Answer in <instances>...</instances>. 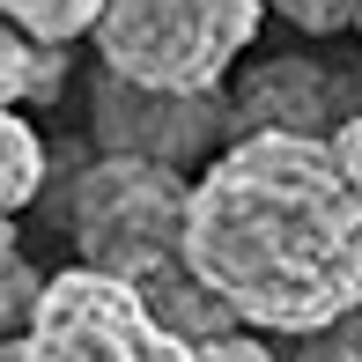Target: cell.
I'll list each match as a JSON object with an SVG mask.
<instances>
[{"label": "cell", "instance_id": "6da1fadb", "mask_svg": "<svg viewBox=\"0 0 362 362\" xmlns=\"http://www.w3.org/2000/svg\"><path fill=\"white\" fill-rule=\"evenodd\" d=\"M185 274L237 325L325 333L362 310V200L325 141L244 134L185 185Z\"/></svg>", "mask_w": 362, "mask_h": 362}, {"label": "cell", "instance_id": "7a4b0ae2", "mask_svg": "<svg viewBox=\"0 0 362 362\" xmlns=\"http://www.w3.org/2000/svg\"><path fill=\"white\" fill-rule=\"evenodd\" d=\"M267 0H104L96 15V59L134 89L207 96L259 37Z\"/></svg>", "mask_w": 362, "mask_h": 362}, {"label": "cell", "instance_id": "3957f363", "mask_svg": "<svg viewBox=\"0 0 362 362\" xmlns=\"http://www.w3.org/2000/svg\"><path fill=\"white\" fill-rule=\"evenodd\" d=\"M67 229L89 274L111 281H148V274L177 267L185 244V170H156V163H126V156H96L74 177Z\"/></svg>", "mask_w": 362, "mask_h": 362}, {"label": "cell", "instance_id": "277c9868", "mask_svg": "<svg viewBox=\"0 0 362 362\" xmlns=\"http://www.w3.org/2000/svg\"><path fill=\"white\" fill-rule=\"evenodd\" d=\"M15 362H192V340L163 333L126 281L67 267L37 288Z\"/></svg>", "mask_w": 362, "mask_h": 362}, {"label": "cell", "instance_id": "5b68a950", "mask_svg": "<svg viewBox=\"0 0 362 362\" xmlns=\"http://www.w3.org/2000/svg\"><path fill=\"white\" fill-rule=\"evenodd\" d=\"M89 119H96V148L126 163H156V170H177V163H215V141L229 134V96H170V89H134L119 74H96L89 89Z\"/></svg>", "mask_w": 362, "mask_h": 362}, {"label": "cell", "instance_id": "8992f818", "mask_svg": "<svg viewBox=\"0 0 362 362\" xmlns=\"http://www.w3.org/2000/svg\"><path fill=\"white\" fill-rule=\"evenodd\" d=\"M355 89L340 74H325L318 59H267L244 74V89L229 96V141L244 134H296V141H325V119H348Z\"/></svg>", "mask_w": 362, "mask_h": 362}, {"label": "cell", "instance_id": "52a82bcc", "mask_svg": "<svg viewBox=\"0 0 362 362\" xmlns=\"http://www.w3.org/2000/svg\"><path fill=\"white\" fill-rule=\"evenodd\" d=\"M37 192H45V141H37V126L23 111L0 104V222L23 215Z\"/></svg>", "mask_w": 362, "mask_h": 362}, {"label": "cell", "instance_id": "ba28073f", "mask_svg": "<svg viewBox=\"0 0 362 362\" xmlns=\"http://www.w3.org/2000/svg\"><path fill=\"white\" fill-rule=\"evenodd\" d=\"M96 15H104V0H0V23L15 37H30V45H52V52L89 37Z\"/></svg>", "mask_w": 362, "mask_h": 362}, {"label": "cell", "instance_id": "9c48e42d", "mask_svg": "<svg viewBox=\"0 0 362 362\" xmlns=\"http://www.w3.org/2000/svg\"><path fill=\"white\" fill-rule=\"evenodd\" d=\"M59 74H67V52H52V45H30L15 37L8 23H0V104H30V96H52Z\"/></svg>", "mask_w": 362, "mask_h": 362}, {"label": "cell", "instance_id": "30bf717a", "mask_svg": "<svg viewBox=\"0 0 362 362\" xmlns=\"http://www.w3.org/2000/svg\"><path fill=\"white\" fill-rule=\"evenodd\" d=\"M37 288H45V274L23 259L15 222H0V348H8V340H23L30 310H37Z\"/></svg>", "mask_w": 362, "mask_h": 362}, {"label": "cell", "instance_id": "8fae6325", "mask_svg": "<svg viewBox=\"0 0 362 362\" xmlns=\"http://www.w3.org/2000/svg\"><path fill=\"white\" fill-rule=\"evenodd\" d=\"M281 23H296L303 37H333V30H355L362 23V0H267Z\"/></svg>", "mask_w": 362, "mask_h": 362}, {"label": "cell", "instance_id": "7c38bea8", "mask_svg": "<svg viewBox=\"0 0 362 362\" xmlns=\"http://www.w3.org/2000/svg\"><path fill=\"white\" fill-rule=\"evenodd\" d=\"M288 362H362V310L340 325H325V333H303V348Z\"/></svg>", "mask_w": 362, "mask_h": 362}, {"label": "cell", "instance_id": "4fadbf2b", "mask_svg": "<svg viewBox=\"0 0 362 362\" xmlns=\"http://www.w3.org/2000/svg\"><path fill=\"white\" fill-rule=\"evenodd\" d=\"M325 148H333V170L348 177V192L362 200V104L348 111V119L333 126V134H325Z\"/></svg>", "mask_w": 362, "mask_h": 362}, {"label": "cell", "instance_id": "5bb4252c", "mask_svg": "<svg viewBox=\"0 0 362 362\" xmlns=\"http://www.w3.org/2000/svg\"><path fill=\"white\" fill-rule=\"evenodd\" d=\"M192 362H274V348L252 333H215V340H192Z\"/></svg>", "mask_w": 362, "mask_h": 362}, {"label": "cell", "instance_id": "9a60e30c", "mask_svg": "<svg viewBox=\"0 0 362 362\" xmlns=\"http://www.w3.org/2000/svg\"><path fill=\"white\" fill-rule=\"evenodd\" d=\"M0 362H15V340H8V348H0Z\"/></svg>", "mask_w": 362, "mask_h": 362}, {"label": "cell", "instance_id": "2e32d148", "mask_svg": "<svg viewBox=\"0 0 362 362\" xmlns=\"http://www.w3.org/2000/svg\"><path fill=\"white\" fill-rule=\"evenodd\" d=\"M355 37H362V23H355Z\"/></svg>", "mask_w": 362, "mask_h": 362}]
</instances>
